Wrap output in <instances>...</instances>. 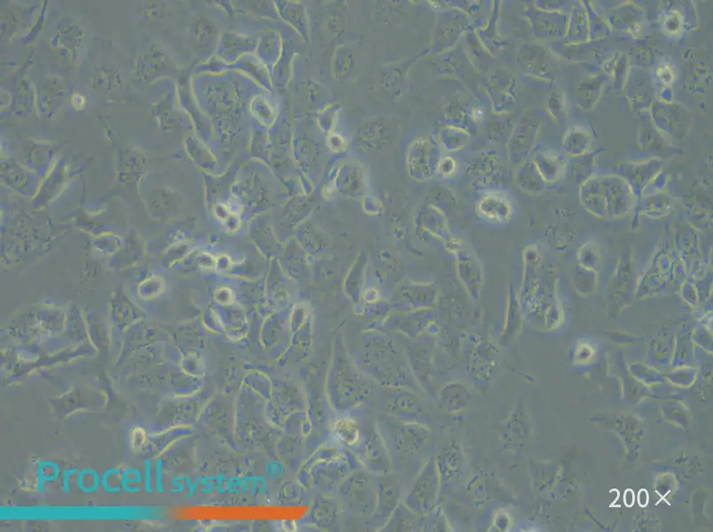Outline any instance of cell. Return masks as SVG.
I'll use <instances>...</instances> for the list:
<instances>
[{"label": "cell", "instance_id": "3957f363", "mask_svg": "<svg viewBox=\"0 0 713 532\" xmlns=\"http://www.w3.org/2000/svg\"><path fill=\"white\" fill-rule=\"evenodd\" d=\"M441 486L439 473L431 457L417 474L403 504L418 516H427L437 508Z\"/></svg>", "mask_w": 713, "mask_h": 532}, {"label": "cell", "instance_id": "f1b7e54d", "mask_svg": "<svg viewBox=\"0 0 713 532\" xmlns=\"http://www.w3.org/2000/svg\"><path fill=\"white\" fill-rule=\"evenodd\" d=\"M638 502L640 506L646 507L648 503V494L646 490L640 491L639 495H638Z\"/></svg>", "mask_w": 713, "mask_h": 532}, {"label": "cell", "instance_id": "7402d4cb", "mask_svg": "<svg viewBox=\"0 0 713 532\" xmlns=\"http://www.w3.org/2000/svg\"><path fill=\"white\" fill-rule=\"evenodd\" d=\"M142 481L141 473L137 469H131V476H129V469L122 472L120 486L123 490L129 493H138L141 491L140 487H130L128 484H140Z\"/></svg>", "mask_w": 713, "mask_h": 532}, {"label": "cell", "instance_id": "484cf974", "mask_svg": "<svg viewBox=\"0 0 713 532\" xmlns=\"http://www.w3.org/2000/svg\"><path fill=\"white\" fill-rule=\"evenodd\" d=\"M77 472V469H76L70 470L65 469L63 471V487L64 493H70V476H71V474H74L75 473Z\"/></svg>", "mask_w": 713, "mask_h": 532}, {"label": "cell", "instance_id": "277c9868", "mask_svg": "<svg viewBox=\"0 0 713 532\" xmlns=\"http://www.w3.org/2000/svg\"><path fill=\"white\" fill-rule=\"evenodd\" d=\"M390 395L386 406V415L405 422L425 424L428 410L420 396L414 389H389Z\"/></svg>", "mask_w": 713, "mask_h": 532}, {"label": "cell", "instance_id": "5bb4252c", "mask_svg": "<svg viewBox=\"0 0 713 532\" xmlns=\"http://www.w3.org/2000/svg\"><path fill=\"white\" fill-rule=\"evenodd\" d=\"M592 144L590 132L583 127H573L567 132L565 138V148L569 154L575 157L589 153Z\"/></svg>", "mask_w": 713, "mask_h": 532}, {"label": "cell", "instance_id": "4fadbf2b", "mask_svg": "<svg viewBox=\"0 0 713 532\" xmlns=\"http://www.w3.org/2000/svg\"><path fill=\"white\" fill-rule=\"evenodd\" d=\"M420 524L422 517L400 502L383 528L385 531H413L420 528Z\"/></svg>", "mask_w": 713, "mask_h": 532}, {"label": "cell", "instance_id": "ffe728a7", "mask_svg": "<svg viewBox=\"0 0 713 532\" xmlns=\"http://www.w3.org/2000/svg\"><path fill=\"white\" fill-rule=\"evenodd\" d=\"M214 28L209 21L206 20H202L197 22L195 30V44L196 46L203 48L210 45L213 41L214 39Z\"/></svg>", "mask_w": 713, "mask_h": 532}, {"label": "cell", "instance_id": "8992f818", "mask_svg": "<svg viewBox=\"0 0 713 532\" xmlns=\"http://www.w3.org/2000/svg\"><path fill=\"white\" fill-rule=\"evenodd\" d=\"M441 486L459 481L463 472V450L455 440H447L437 447L434 456Z\"/></svg>", "mask_w": 713, "mask_h": 532}, {"label": "cell", "instance_id": "cb8c5ba5", "mask_svg": "<svg viewBox=\"0 0 713 532\" xmlns=\"http://www.w3.org/2000/svg\"><path fill=\"white\" fill-rule=\"evenodd\" d=\"M151 470V460L147 459L145 460V490L148 493H153Z\"/></svg>", "mask_w": 713, "mask_h": 532}, {"label": "cell", "instance_id": "d4e9b609", "mask_svg": "<svg viewBox=\"0 0 713 532\" xmlns=\"http://www.w3.org/2000/svg\"><path fill=\"white\" fill-rule=\"evenodd\" d=\"M162 460H156V465H155V476H156L155 477V489H156V491H158L159 493H164V489H162Z\"/></svg>", "mask_w": 713, "mask_h": 532}, {"label": "cell", "instance_id": "30bf717a", "mask_svg": "<svg viewBox=\"0 0 713 532\" xmlns=\"http://www.w3.org/2000/svg\"><path fill=\"white\" fill-rule=\"evenodd\" d=\"M439 399L440 408L444 412L449 415H457L468 408L472 393L463 382H450L441 389Z\"/></svg>", "mask_w": 713, "mask_h": 532}, {"label": "cell", "instance_id": "8fae6325", "mask_svg": "<svg viewBox=\"0 0 713 532\" xmlns=\"http://www.w3.org/2000/svg\"><path fill=\"white\" fill-rule=\"evenodd\" d=\"M565 37L569 43H582L590 39L589 16L583 5H575L570 10Z\"/></svg>", "mask_w": 713, "mask_h": 532}, {"label": "cell", "instance_id": "9c48e42d", "mask_svg": "<svg viewBox=\"0 0 713 532\" xmlns=\"http://www.w3.org/2000/svg\"><path fill=\"white\" fill-rule=\"evenodd\" d=\"M366 460L373 472L378 474L393 472V460L385 438L379 432L370 435L366 445Z\"/></svg>", "mask_w": 713, "mask_h": 532}, {"label": "cell", "instance_id": "d6986e66", "mask_svg": "<svg viewBox=\"0 0 713 532\" xmlns=\"http://www.w3.org/2000/svg\"><path fill=\"white\" fill-rule=\"evenodd\" d=\"M164 56L158 51H151L144 57L141 64V76L148 77L158 72L164 65Z\"/></svg>", "mask_w": 713, "mask_h": 532}, {"label": "cell", "instance_id": "44dd1931", "mask_svg": "<svg viewBox=\"0 0 713 532\" xmlns=\"http://www.w3.org/2000/svg\"><path fill=\"white\" fill-rule=\"evenodd\" d=\"M589 16L590 39H597L600 37L607 35L609 32V27L594 12V10L586 9Z\"/></svg>", "mask_w": 713, "mask_h": 532}, {"label": "cell", "instance_id": "6da1fadb", "mask_svg": "<svg viewBox=\"0 0 713 532\" xmlns=\"http://www.w3.org/2000/svg\"><path fill=\"white\" fill-rule=\"evenodd\" d=\"M582 197L586 208L598 216H605L607 212L619 216L629 211L634 195L624 179L606 176L587 179Z\"/></svg>", "mask_w": 713, "mask_h": 532}, {"label": "cell", "instance_id": "4316f807", "mask_svg": "<svg viewBox=\"0 0 713 532\" xmlns=\"http://www.w3.org/2000/svg\"><path fill=\"white\" fill-rule=\"evenodd\" d=\"M84 105H86V99L82 94L77 93L72 95V106L76 110H81Z\"/></svg>", "mask_w": 713, "mask_h": 532}, {"label": "cell", "instance_id": "9a60e30c", "mask_svg": "<svg viewBox=\"0 0 713 532\" xmlns=\"http://www.w3.org/2000/svg\"><path fill=\"white\" fill-rule=\"evenodd\" d=\"M661 166L660 159L653 158L639 164H626L622 169L627 174H627V177L634 179L636 184L641 185L650 181L653 175L660 171Z\"/></svg>", "mask_w": 713, "mask_h": 532}, {"label": "cell", "instance_id": "5b68a950", "mask_svg": "<svg viewBox=\"0 0 713 532\" xmlns=\"http://www.w3.org/2000/svg\"><path fill=\"white\" fill-rule=\"evenodd\" d=\"M651 119L655 127L662 134H667L672 140L684 138L690 124V115L680 105L668 103H653L651 105Z\"/></svg>", "mask_w": 713, "mask_h": 532}, {"label": "cell", "instance_id": "52a82bcc", "mask_svg": "<svg viewBox=\"0 0 713 532\" xmlns=\"http://www.w3.org/2000/svg\"><path fill=\"white\" fill-rule=\"evenodd\" d=\"M400 499H402V486L395 474L393 472L378 474V501L373 514L376 519L382 521L383 527L398 507Z\"/></svg>", "mask_w": 713, "mask_h": 532}, {"label": "cell", "instance_id": "7c38bea8", "mask_svg": "<svg viewBox=\"0 0 713 532\" xmlns=\"http://www.w3.org/2000/svg\"><path fill=\"white\" fill-rule=\"evenodd\" d=\"M643 13L636 6L626 4L613 10L608 17L611 27L624 32H634L641 25Z\"/></svg>", "mask_w": 713, "mask_h": 532}, {"label": "cell", "instance_id": "ac0fdd59", "mask_svg": "<svg viewBox=\"0 0 713 532\" xmlns=\"http://www.w3.org/2000/svg\"><path fill=\"white\" fill-rule=\"evenodd\" d=\"M542 164L543 174L549 181H558L565 171V158L558 154H545L542 157Z\"/></svg>", "mask_w": 713, "mask_h": 532}, {"label": "cell", "instance_id": "603a6c76", "mask_svg": "<svg viewBox=\"0 0 713 532\" xmlns=\"http://www.w3.org/2000/svg\"><path fill=\"white\" fill-rule=\"evenodd\" d=\"M681 20L675 13L669 15L668 18L665 20L664 27L667 28L668 32L670 33H677L681 28Z\"/></svg>", "mask_w": 713, "mask_h": 532}, {"label": "cell", "instance_id": "83f0119b", "mask_svg": "<svg viewBox=\"0 0 713 532\" xmlns=\"http://www.w3.org/2000/svg\"><path fill=\"white\" fill-rule=\"evenodd\" d=\"M624 502L627 507H631L634 504V493L631 489L624 493Z\"/></svg>", "mask_w": 713, "mask_h": 532}, {"label": "cell", "instance_id": "2e32d148", "mask_svg": "<svg viewBox=\"0 0 713 532\" xmlns=\"http://www.w3.org/2000/svg\"><path fill=\"white\" fill-rule=\"evenodd\" d=\"M603 80L600 77L590 79L579 84L578 88V103L585 110H590L599 99Z\"/></svg>", "mask_w": 713, "mask_h": 532}, {"label": "cell", "instance_id": "e0dca14e", "mask_svg": "<svg viewBox=\"0 0 713 532\" xmlns=\"http://www.w3.org/2000/svg\"><path fill=\"white\" fill-rule=\"evenodd\" d=\"M335 432L338 438L342 439L348 446H355L361 439V429L352 419H341L336 423Z\"/></svg>", "mask_w": 713, "mask_h": 532}, {"label": "cell", "instance_id": "ba28073f", "mask_svg": "<svg viewBox=\"0 0 713 532\" xmlns=\"http://www.w3.org/2000/svg\"><path fill=\"white\" fill-rule=\"evenodd\" d=\"M627 96L634 108L647 110L653 103L655 89L650 76L643 70H631L626 84Z\"/></svg>", "mask_w": 713, "mask_h": 532}, {"label": "cell", "instance_id": "7a4b0ae2", "mask_svg": "<svg viewBox=\"0 0 713 532\" xmlns=\"http://www.w3.org/2000/svg\"><path fill=\"white\" fill-rule=\"evenodd\" d=\"M383 438L388 447L392 446L402 458H406L416 455L429 445L431 432L424 423L400 421L386 415Z\"/></svg>", "mask_w": 713, "mask_h": 532}]
</instances>
